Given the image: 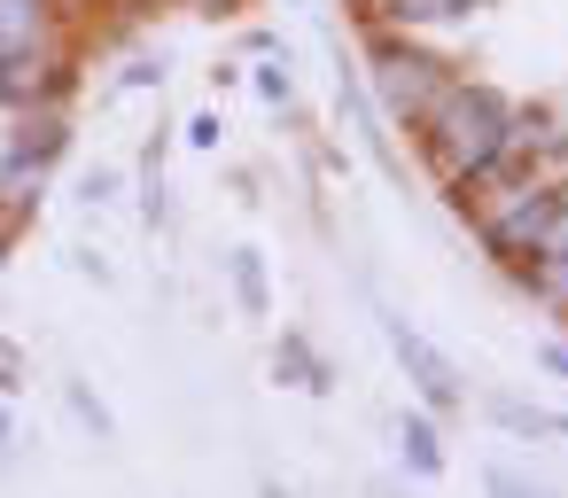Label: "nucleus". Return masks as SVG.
<instances>
[{
	"label": "nucleus",
	"instance_id": "nucleus-1",
	"mask_svg": "<svg viewBox=\"0 0 568 498\" xmlns=\"http://www.w3.org/2000/svg\"><path fill=\"white\" fill-rule=\"evenodd\" d=\"M420 125H428V156H436L444 180H475V172H490V164L506 156V133H514L506 102L483 94V87H444V102H436Z\"/></svg>",
	"mask_w": 568,
	"mask_h": 498
},
{
	"label": "nucleus",
	"instance_id": "nucleus-2",
	"mask_svg": "<svg viewBox=\"0 0 568 498\" xmlns=\"http://www.w3.org/2000/svg\"><path fill=\"white\" fill-rule=\"evenodd\" d=\"M374 87H382V102H389L397 125H420V118L444 102V63H428V55H413V48H382V55H374Z\"/></svg>",
	"mask_w": 568,
	"mask_h": 498
},
{
	"label": "nucleus",
	"instance_id": "nucleus-3",
	"mask_svg": "<svg viewBox=\"0 0 568 498\" xmlns=\"http://www.w3.org/2000/svg\"><path fill=\"white\" fill-rule=\"evenodd\" d=\"M552 211H560V195H552V187H521V203L490 218V250H498V257H537V250H545Z\"/></svg>",
	"mask_w": 568,
	"mask_h": 498
},
{
	"label": "nucleus",
	"instance_id": "nucleus-4",
	"mask_svg": "<svg viewBox=\"0 0 568 498\" xmlns=\"http://www.w3.org/2000/svg\"><path fill=\"white\" fill-rule=\"evenodd\" d=\"M382 327H389V350L405 358V374L420 382V397H428V405H452V397H459V374L444 366V350H436L428 335H413L405 319H389V312H382Z\"/></svg>",
	"mask_w": 568,
	"mask_h": 498
},
{
	"label": "nucleus",
	"instance_id": "nucleus-5",
	"mask_svg": "<svg viewBox=\"0 0 568 498\" xmlns=\"http://www.w3.org/2000/svg\"><path fill=\"white\" fill-rule=\"evenodd\" d=\"M40 32H48V9H40V0H0V55L40 48Z\"/></svg>",
	"mask_w": 568,
	"mask_h": 498
},
{
	"label": "nucleus",
	"instance_id": "nucleus-6",
	"mask_svg": "<svg viewBox=\"0 0 568 498\" xmlns=\"http://www.w3.org/2000/svg\"><path fill=\"white\" fill-rule=\"evenodd\" d=\"M490 413H498V428H514V436H560V444H568V413H537V405H514V397L490 405Z\"/></svg>",
	"mask_w": 568,
	"mask_h": 498
},
{
	"label": "nucleus",
	"instance_id": "nucleus-7",
	"mask_svg": "<svg viewBox=\"0 0 568 498\" xmlns=\"http://www.w3.org/2000/svg\"><path fill=\"white\" fill-rule=\"evenodd\" d=\"M48 87V63H24V55H0V102H24Z\"/></svg>",
	"mask_w": 568,
	"mask_h": 498
},
{
	"label": "nucleus",
	"instance_id": "nucleus-8",
	"mask_svg": "<svg viewBox=\"0 0 568 498\" xmlns=\"http://www.w3.org/2000/svg\"><path fill=\"white\" fill-rule=\"evenodd\" d=\"M405 459H413L420 475L436 467V436H428V428H413V420H405Z\"/></svg>",
	"mask_w": 568,
	"mask_h": 498
},
{
	"label": "nucleus",
	"instance_id": "nucleus-9",
	"mask_svg": "<svg viewBox=\"0 0 568 498\" xmlns=\"http://www.w3.org/2000/svg\"><path fill=\"white\" fill-rule=\"evenodd\" d=\"M537 257H568V195H560V211H552V226H545V250Z\"/></svg>",
	"mask_w": 568,
	"mask_h": 498
},
{
	"label": "nucleus",
	"instance_id": "nucleus-10",
	"mask_svg": "<svg viewBox=\"0 0 568 498\" xmlns=\"http://www.w3.org/2000/svg\"><path fill=\"white\" fill-rule=\"evenodd\" d=\"M490 498H545V490H529L521 475H490Z\"/></svg>",
	"mask_w": 568,
	"mask_h": 498
},
{
	"label": "nucleus",
	"instance_id": "nucleus-11",
	"mask_svg": "<svg viewBox=\"0 0 568 498\" xmlns=\"http://www.w3.org/2000/svg\"><path fill=\"white\" fill-rule=\"evenodd\" d=\"M234 273H242V296H250V304H265V281H257V257H242Z\"/></svg>",
	"mask_w": 568,
	"mask_h": 498
}]
</instances>
